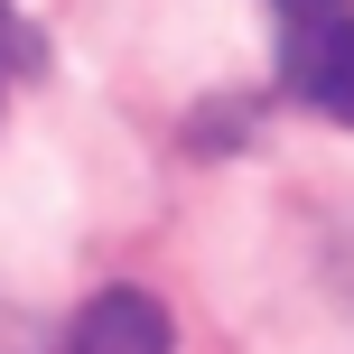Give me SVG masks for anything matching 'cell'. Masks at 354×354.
Instances as JSON below:
<instances>
[{"instance_id": "3", "label": "cell", "mask_w": 354, "mask_h": 354, "mask_svg": "<svg viewBox=\"0 0 354 354\" xmlns=\"http://www.w3.org/2000/svg\"><path fill=\"white\" fill-rule=\"evenodd\" d=\"M0 47H28V37H19V19H10V0H0Z\"/></svg>"}, {"instance_id": "1", "label": "cell", "mask_w": 354, "mask_h": 354, "mask_svg": "<svg viewBox=\"0 0 354 354\" xmlns=\"http://www.w3.org/2000/svg\"><path fill=\"white\" fill-rule=\"evenodd\" d=\"M280 19V84L326 122H354V0H261Z\"/></svg>"}, {"instance_id": "2", "label": "cell", "mask_w": 354, "mask_h": 354, "mask_svg": "<svg viewBox=\"0 0 354 354\" xmlns=\"http://www.w3.org/2000/svg\"><path fill=\"white\" fill-rule=\"evenodd\" d=\"M66 354H177V336H168V308L149 299V289H103V299L75 317Z\"/></svg>"}]
</instances>
